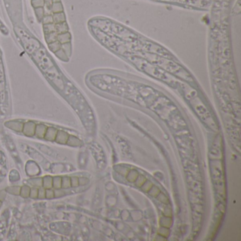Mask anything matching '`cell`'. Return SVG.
Listing matches in <instances>:
<instances>
[{
	"instance_id": "obj_3",
	"label": "cell",
	"mask_w": 241,
	"mask_h": 241,
	"mask_svg": "<svg viewBox=\"0 0 241 241\" xmlns=\"http://www.w3.org/2000/svg\"><path fill=\"white\" fill-rule=\"evenodd\" d=\"M58 130H59L54 127L47 126L46 132H45V134L44 139L47 141H49V142H54V141H55Z\"/></svg>"
},
{
	"instance_id": "obj_6",
	"label": "cell",
	"mask_w": 241,
	"mask_h": 241,
	"mask_svg": "<svg viewBox=\"0 0 241 241\" xmlns=\"http://www.w3.org/2000/svg\"><path fill=\"white\" fill-rule=\"evenodd\" d=\"M66 144L69 145L71 146H81V141L79 140L77 137L72 136V135H69Z\"/></svg>"
},
{
	"instance_id": "obj_1",
	"label": "cell",
	"mask_w": 241,
	"mask_h": 241,
	"mask_svg": "<svg viewBox=\"0 0 241 241\" xmlns=\"http://www.w3.org/2000/svg\"><path fill=\"white\" fill-rule=\"evenodd\" d=\"M7 74L4 52L0 45V111L5 113L7 111L8 91Z\"/></svg>"
},
{
	"instance_id": "obj_11",
	"label": "cell",
	"mask_w": 241,
	"mask_h": 241,
	"mask_svg": "<svg viewBox=\"0 0 241 241\" xmlns=\"http://www.w3.org/2000/svg\"><path fill=\"white\" fill-rule=\"evenodd\" d=\"M53 188L55 189H62V178L55 176L53 178Z\"/></svg>"
},
{
	"instance_id": "obj_19",
	"label": "cell",
	"mask_w": 241,
	"mask_h": 241,
	"mask_svg": "<svg viewBox=\"0 0 241 241\" xmlns=\"http://www.w3.org/2000/svg\"><path fill=\"white\" fill-rule=\"evenodd\" d=\"M6 196H7V191L6 190L0 191V201H3L5 200Z\"/></svg>"
},
{
	"instance_id": "obj_2",
	"label": "cell",
	"mask_w": 241,
	"mask_h": 241,
	"mask_svg": "<svg viewBox=\"0 0 241 241\" xmlns=\"http://www.w3.org/2000/svg\"><path fill=\"white\" fill-rule=\"evenodd\" d=\"M35 127L36 122L33 121L23 122L21 132L26 137H33L35 134Z\"/></svg>"
},
{
	"instance_id": "obj_16",
	"label": "cell",
	"mask_w": 241,
	"mask_h": 241,
	"mask_svg": "<svg viewBox=\"0 0 241 241\" xmlns=\"http://www.w3.org/2000/svg\"><path fill=\"white\" fill-rule=\"evenodd\" d=\"M71 178V186L74 188H76L79 185V178L77 177H72Z\"/></svg>"
},
{
	"instance_id": "obj_12",
	"label": "cell",
	"mask_w": 241,
	"mask_h": 241,
	"mask_svg": "<svg viewBox=\"0 0 241 241\" xmlns=\"http://www.w3.org/2000/svg\"><path fill=\"white\" fill-rule=\"evenodd\" d=\"M71 186V178L64 176L62 178V189H67L70 188Z\"/></svg>"
},
{
	"instance_id": "obj_17",
	"label": "cell",
	"mask_w": 241,
	"mask_h": 241,
	"mask_svg": "<svg viewBox=\"0 0 241 241\" xmlns=\"http://www.w3.org/2000/svg\"><path fill=\"white\" fill-rule=\"evenodd\" d=\"M64 191L61 190V189H56V190L54 191V193H55V197H61L64 195Z\"/></svg>"
},
{
	"instance_id": "obj_5",
	"label": "cell",
	"mask_w": 241,
	"mask_h": 241,
	"mask_svg": "<svg viewBox=\"0 0 241 241\" xmlns=\"http://www.w3.org/2000/svg\"><path fill=\"white\" fill-rule=\"evenodd\" d=\"M69 135L67 132L64 130H58L57 137H56L55 142L61 144H66Z\"/></svg>"
},
{
	"instance_id": "obj_15",
	"label": "cell",
	"mask_w": 241,
	"mask_h": 241,
	"mask_svg": "<svg viewBox=\"0 0 241 241\" xmlns=\"http://www.w3.org/2000/svg\"><path fill=\"white\" fill-rule=\"evenodd\" d=\"M45 190H46V189H45L43 187H41V188L38 189V198L40 199L45 198Z\"/></svg>"
},
{
	"instance_id": "obj_14",
	"label": "cell",
	"mask_w": 241,
	"mask_h": 241,
	"mask_svg": "<svg viewBox=\"0 0 241 241\" xmlns=\"http://www.w3.org/2000/svg\"><path fill=\"white\" fill-rule=\"evenodd\" d=\"M55 197V193H54V190L50 189H46L45 190V198L47 199H52Z\"/></svg>"
},
{
	"instance_id": "obj_9",
	"label": "cell",
	"mask_w": 241,
	"mask_h": 241,
	"mask_svg": "<svg viewBox=\"0 0 241 241\" xmlns=\"http://www.w3.org/2000/svg\"><path fill=\"white\" fill-rule=\"evenodd\" d=\"M28 183L31 186L36 187V188H41L43 187V178H34L29 180Z\"/></svg>"
},
{
	"instance_id": "obj_7",
	"label": "cell",
	"mask_w": 241,
	"mask_h": 241,
	"mask_svg": "<svg viewBox=\"0 0 241 241\" xmlns=\"http://www.w3.org/2000/svg\"><path fill=\"white\" fill-rule=\"evenodd\" d=\"M43 187L45 189H50L53 188V178L47 175L43 178Z\"/></svg>"
},
{
	"instance_id": "obj_10",
	"label": "cell",
	"mask_w": 241,
	"mask_h": 241,
	"mask_svg": "<svg viewBox=\"0 0 241 241\" xmlns=\"http://www.w3.org/2000/svg\"><path fill=\"white\" fill-rule=\"evenodd\" d=\"M30 191H31L30 187L27 185L23 186L21 188L20 195L22 197H24V198H28V197H29V195H30Z\"/></svg>"
},
{
	"instance_id": "obj_18",
	"label": "cell",
	"mask_w": 241,
	"mask_h": 241,
	"mask_svg": "<svg viewBox=\"0 0 241 241\" xmlns=\"http://www.w3.org/2000/svg\"><path fill=\"white\" fill-rule=\"evenodd\" d=\"M79 185L84 186L86 185L88 182V180L86 179L85 178H79Z\"/></svg>"
},
{
	"instance_id": "obj_4",
	"label": "cell",
	"mask_w": 241,
	"mask_h": 241,
	"mask_svg": "<svg viewBox=\"0 0 241 241\" xmlns=\"http://www.w3.org/2000/svg\"><path fill=\"white\" fill-rule=\"evenodd\" d=\"M47 126L46 124L40 123H36V127H35V134L34 136H36L38 138L43 139L44 138L45 132H46Z\"/></svg>"
},
{
	"instance_id": "obj_8",
	"label": "cell",
	"mask_w": 241,
	"mask_h": 241,
	"mask_svg": "<svg viewBox=\"0 0 241 241\" xmlns=\"http://www.w3.org/2000/svg\"><path fill=\"white\" fill-rule=\"evenodd\" d=\"M6 191H7V192H9L11 194L20 195L21 187H19V186L8 187L7 188H6Z\"/></svg>"
},
{
	"instance_id": "obj_13",
	"label": "cell",
	"mask_w": 241,
	"mask_h": 241,
	"mask_svg": "<svg viewBox=\"0 0 241 241\" xmlns=\"http://www.w3.org/2000/svg\"><path fill=\"white\" fill-rule=\"evenodd\" d=\"M38 188L33 187L32 188H31L30 195H29V197H31V198H33V199L38 198Z\"/></svg>"
},
{
	"instance_id": "obj_20",
	"label": "cell",
	"mask_w": 241,
	"mask_h": 241,
	"mask_svg": "<svg viewBox=\"0 0 241 241\" xmlns=\"http://www.w3.org/2000/svg\"><path fill=\"white\" fill-rule=\"evenodd\" d=\"M2 201H0V207H2Z\"/></svg>"
}]
</instances>
